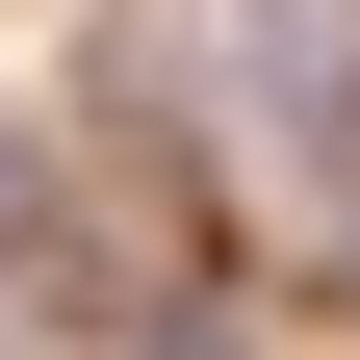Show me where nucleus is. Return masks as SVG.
Wrapping results in <instances>:
<instances>
[]
</instances>
